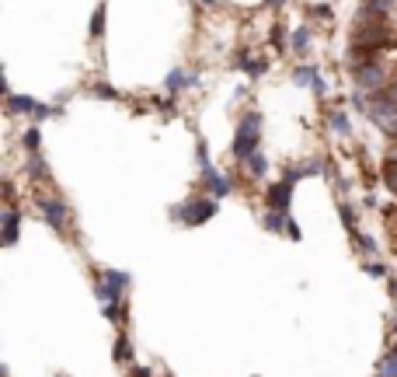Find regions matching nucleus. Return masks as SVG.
Instances as JSON below:
<instances>
[{
	"mask_svg": "<svg viewBox=\"0 0 397 377\" xmlns=\"http://www.w3.org/2000/svg\"><path fill=\"white\" fill-rule=\"evenodd\" d=\"M28 175H32L35 182H49V168L42 165V157H39V154L28 157Z\"/></svg>",
	"mask_w": 397,
	"mask_h": 377,
	"instance_id": "nucleus-12",
	"label": "nucleus"
},
{
	"mask_svg": "<svg viewBox=\"0 0 397 377\" xmlns=\"http://www.w3.org/2000/svg\"><path fill=\"white\" fill-rule=\"evenodd\" d=\"M129 356H133V349H129V339H126V336H119V343H116V360H119V363H126Z\"/></svg>",
	"mask_w": 397,
	"mask_h": 377,
	"instance_id": "nucleus-17",
	"label": "nucleus"
},
{
	"mask_svg": "<svg viewBox=\"0 0 397 377\" xmlns=\"http://www.w3.org/2000/svg\"><path fill=\"white\" fill-rule=\"evenodd\" d=\"M98 94H101V98H119V91L108 88V84H98Z\"/></svg>",
	"mask_w": 397,
	"mask_h": 377,
	"instance_id": "nucleus-23",
	"label": "nucleus"
},
{
	"mask_svg": "<svg viewBox=\"0 0 397 377\" xmlns=\"http://www.w3.org/2000/svg\"><path fill=\"white\" fill-rule=\"evenodd\" d=\"M258 136H261V119H258V112H248L234 136V157L248 161L251 154H258Z\"/></svg>",
	"mask_w": 397,
	"mask_h": 377,
	"instance_id": "nucleus-1",
	"label": "nucleus"
},
{
	"mask_svg": "<svg viewBox=\"0 0 397 377\" xmlns=\"http://www.w3.org/2000/svg\"><path fill=\"white\" fill-rule=\"evenodd\" d=\"M248 168H251V175H255V179H265V172H268V161H265V154H261V150L248 157Z\"/></svg>",
	"mask_w": 397,
	"mask_h": 377,
	"instance_id": "nucleus-13",
	"label": "nucleus"
},
{
	"mask_svg": "<svg viewBox=\"0 0 397 377\" xmlns=\"http://www.w3.org/2000/svg\"><path fill=\"white\" fill-rule=\"evenodd\" d=\"M356 81H359L363 88H376V84H383V67H380V63H366V67L356 70Z\"/></svg>",
	"mask_w": 397,
	"mask_h": 377,
	"instance_id": "nucleus-7",
	"label": "nucleus"
},
{
	"mask_svg": "<svg viewBox=\"0 0 397 377\" xmlns=\"http://www.w3.org/2000/svg\"><path fill=\"white\" fill-rule=\"evenodd\" d=\"M192 84H195V77H189V74H182V70L167 74V91H171V94H178L182 88H192Z\"/></svg>",
	"mask_w": 397,
	"mask_h": 377,
	"instance_id": "nucleus-10",
	"label": "nucleus"
},
{
	"mask_svg": "<svg viewBox=\"0 0 397 377\" xmlns=\"http://www.w3.org/2000/svg\"><path fill=\"white\" fill-rule=\"evenodd\" d=\"M314 18H321V21H328V18H331V8H324V4H317V8H314Z\"/></svg>",
	"mask_w": 397,
	"mask_h": 377,
	"instance_id": "nucleus-24",
	"label": "nucleus"
},
{
	"mask_svg": "<svg viewBox=\"0 0 397 377\" xmlns=\"http://www.w3.org/2000/svg\"><path fill=\"white\" fill-rule=\"evenodd\" d=\"M282 227L290 231V221H286V213H275V210H268L265 213V231H272V234H279Z\"/></svg>",
	"mask_w": 397,
	"mask_h": 377,
	"instance_id": "nucleus-11",
	"label": "nucleus"
},
{
	"mask_svg": "<svg viewBox=\"0 0 397 377\" xmlns=\"http://www.w3.org/2000/svg\"><path fill=\"white\" fill-rule=\"evenodd\" d=\"M387 94H390V98H397V77L390 81V88H387Z\"/></svg>",
	"mask_w": 397,
	"mask_h": 377,
	"instance_id": "nucleus-28",
	"label": "nucleus"
},
{
	"mask_svg": "<svg viewBox=\"0 0 397 377\" xmlns=\"http://www.w3.org/2000/svg\"><path fill=\"white\" fill-rule=\"evenodd\" d=\"M342 221H345V227H349V231H356V213H352V206H349V203H342Z\"/></svg>",
	"mask_w": 397,
	"mask_h": 377,
	"instance_id": "nucleus-21",
	"label": "nucleus"
},
{
	"mask_svg": "<svg viewBox=\"0 0 397 377\" xmlns=\"http://www.w3.org/2000/svg\"><path fill=\"white\" fill-rule=\"evenodd\" d=\"M206 4H223V0H206Z\"/></svg>",
	"mask_w": 397,
	"mask_h": 377,
	"instance_id": "nucleus-30",
	"label": "nucleus"
},
{
	"mask_svg": "<svg viewBox=\"0 0 397 377\" xmlns=\"http://www.w3.org/2000/svg\"><path fill=\"white\" fill-rule=\"evenodd\" d=\"M366 273H369V276H383L387 269H383V265H376V262H369V265H366Z\"/></svg>",
	"mask_w": 397,
	"mask_h": 377,
	"instance_id": "nucleus-25",
	"label": "nucleus"
},
{
	"mask_svg": "<svg viewBox=\"0 0 397 377\" xmlns=\"http://www.w3.org/2000/svg\"><path fill=\"white\" fill-rule=\"evenodd\" d=\"M376 377H397V346L390 349V356L380 363V370H376Z\"/></svg>",
	"mask_w": 397,
	"mask_h": 377,
	"instance_id": "nucleus-14",
	"label": "nucleus"
},
{
	"mask_svg": "<svg viewBox=\"0 0 397 377\" xmlns=\"http://www.w3.org/2000/svg\"><path fill=\"white\" fill-rule=\"evenodd\" d=\"M307 45H310V32H307V28H297V32H293V49L303 52Z\"/></svg>",
	"mask_w": 397,
	"mask_h": 377,
	"instance_id": "nucleus-16",
	"label": "nucleus"
},
{
	"mask_svg": "<svg viewBox=\"0 0 397 377\" xmlns=\"http://www.w3.org/2000/svg\"><path fill=\"white\" fill-rule=\"evenodd\" d=\"M25 147H28V157H32V154H39V130H35V126L25 133Z\"/></svg>",
	"mask_w": 397,
	"mask_h": 377,
	"instance_id": "nucleus-20",
	"label": "nucleus"
},
{
	"mask_svg": "<svg viewBox=\"0 0 397 377\" xmlns=\"http://www.w3.org/2000/svg\"><path fill=\"white\" fill-rule=\"evenodd\" d=\"M18 224H21V213L14 206L4 210V245H14L18 241Z\"/></svg>",
	"mask_w": 397,
	"mask_h": 377,
	"instance_id": "nucleus-8",
	"label": "nucleus"
},
{
	"mask_svg": "<svg viewBox=\"0 0 397 377\" xmlns=\"http://www.w3.org/2000/svg\"><path fill=\"white\" fill-rule=\"evenodd\" d=\"M272 45H275V49H286V32H282L279 25L272 28Z\"/></svg>",
	"mask_w": 397,
	"mask_h": 377,
	"instance_id": "nucleus-22",
	"label": "nucleus"
},
{
	"mask_svg": "<svg viewBox=\"0 0 397 377\" xmlns=\"http://www.w3.org/2000/svg\"><path fill=\"white\" fill-rule=\"evenodd\" d=\"M265 4H268V8H275V4H282V0H265Z\"/></svg>",
	"mask_w": 397,
	"mask_h": 377,
	"instance_id": "nucleus-29",
	"label": "nucleus"
},
{
	"mask_svg": "<svg viewBox=\"0 0 397 377\" xmlns=\"http://www.w3.org/2000/svg\"><path fill=\"white\" fill-rule=\"evenodd\" d=\"M39 210H42V217H45V224L49 227H56V231H67V203L60 199V196H45V199H39Z\"/></svg>",
	"mask_w": 397,
	"mask_h": 377,
	"instance_id": "nucleus-3",
	"label": "nucleus"
},
{
	"mask_svg": "<svg viewBox=\"0 0 397 377\" xmlns=\"http://www.w3.org/2000/svg\"><path fill=\"white\" fill-rule=\"evenodd\" d=\"M206 185H209V192H213V199H219V196H226L234 189V182H230V175H219L216 168H209L206 172Z\"/></svg>",
	"mask_w": 397,
	"mask_h": 377,
	"instance_id": "nucleus-5",
	"label": "nucleus"
},
{
	"mask_svg": "<svg viewBox=\"0 0 397 377\" xmlns=\"http://www.w3.org/2000/svg\"><path fill=\"white\" fill-rule=\"evenodd\" d=\"M241 70H244V74H251V77H258V74H265V60H251V57H241Z\"/></svg>",
	"mask_w": 397,
	"mask_h": 377,
	"instance_id": "nucleus-15",
	"label": "nucleus"
},
{
	"mask_svg": "<svg viewBox=\"0 0 397 377\" xmlns=\"http://www.w3.org/2000/svg\"><path fill=\"white\" fill-rule=\"evenodd\" d=\"M293 81H297V84H314V91H321V94L328 91V84L321 81V74H317V67H307V63L293 70Z\"/></svg>",
	"mask_w": 397,
	"mask_h": 377,
	"instance_id": "nucleus-6",
	"label": "nucleus"
},
{
	"mask_svg": "<svg viewBox=\"0 0 397 377\" xmlns=\"http://www.w3.org/2000/svg\"><path fill=\"white\" fill-rule=\"evenodd\" d=\"M290 199H293V182H286V179L268 189V210H275V213H286Z\"/></svg>",
	"mask_w": 397,
	"mask_h": 377,
	"instance_id": "nucleus-4",
	"label": "nucleus"
},
{
	"mask_svg": "<svg viewBox=\"0 0 397 377\" xmlns=\"http://www.w3.org/2000/svg\"><path fill=\"white\" fill-rule=\"evenodd\" d=\"M394 336H397V321H394Z\"/></svg>",
	"mask_w": 397,
	"mask_h": 377,
	"instance_id": "nucleus-31",
	"label": "nucleus"
},
{
	"mask_svg": "<svg viewBox=\"0 0 397 377\" xmlns=\"http://www.w3.org/2000/svg\"><path fill=\"white\" fill-rule=\"evenodd\" d=\"M359 245H363L366 252H376V241H373V238H359Z\"/></svg>",
	"mask_w": 397,
	"mask_h": 377,
	"instance_id": "nucleus-26",
	"label": "nucleus"
},
{
	"mask_svg": "<svg viewBox=\"0 0 397 377\" xmlns=\"http://www.w3.org/2000/svg\"><path fill=\"white\" fill-rule=\"evenodd\" d=\"M8 109L11 112H39V101L35 98H21V94H8Z\"/></svg>",
	"mask_w": 397,
	"mask_h": 377,
	"instance_id": "nucleus-9",
	"label": "nucleus"
},
{
	"mask_svg": "<svg viewBox=\"0 0 397 377\" xmlns=\"http://www.w3.org/2000/svg\"><path fill=\"white\" fill-rule=\"evenodd\" d=\"M133 377H153V374H150L147 367H136V370H133Z\"/></svg>",
	"mask_w": 397,
	"mask_h": 377,
	"instance_id": "nucleus-27",
	"label": "nucleus"
},
{
	"mask_svg": "<svg viewBox=\"0 0 397 377\" xmlns=\"http://www.w3.org/2000/svg\"><path fill=\"white\" fill-rule=\"evenodd\" d=\"M175 217L182 221V224H206L209 217H216V199L209 196V199H189V203H182V206H175Z\"/></svg>",
	"mask_w": 397,
	"mask_h": 377,
	"instance_id": "nucleus-2",
	"label": "nucleus"
},
{
	"mask_svg": "<svg viewBox=\"0 0 397 377\" xmlns=\"http://www.w3.org/2000/svg\"><path fill=\"white\" fill-rule=\"evenodd\" d=\"M101 32H105V8H98V11H94V21H91V35L101 39Z\"/></svg>",
	"mask_w": 397,
	"mask_h": 377,
	"instance_id": "nucleus-18",
	"label": "nucleus"
},
{
	"mask_svg": "<svg viewBox=\"0 0 397 377\" xmlns=\"http://www.w3.org/2000/svg\"><path fill=\"white\" fill-rule=\"evenodd\" d=\"M331 130H334V133H342V136H349V119H345L342 112L331 116Z\"/></svg>",
	"mask_w": 397,
	"mask_h": 377,
	"instance_id": "nucleus-19",
	"label": "nucleus"
}]
</instances>
